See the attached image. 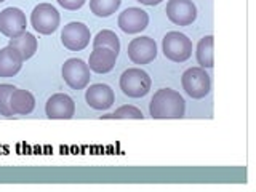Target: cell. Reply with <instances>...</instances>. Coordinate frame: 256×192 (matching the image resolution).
Segmentation results:
<instances>
[{
    "instance_id": "obj_1",
    "label": "cell",
    "mask_w": 256,
    "mask_h": 192,
    "mask_svg": "<svg viewBox=\"0 0 256 192\" xmlns=\"http://www.w3.org/2000/svg\"><path fill=\"white\" fill-rule=\"evenodd\" d=\"M186 112V101L172 88L158 90L149 102V114L152 118H182Z\"/></svg>"
},
{
    "instance_id": "obj_2",
    "label": "cell",
    "mask_w": 256,
    "mask_h": 192,
    "mask_svg": "<svg viewBox=\"0 0 256 192\" xmlns=\"http://www.w3.org/2000/svg\"><path fill=\"white\" fill-rule=\"evenodd\" d=\"M152 86V80L148 72L140 68L126 69L120 76V90L130 98H142L146 96Z\"/></svg>"
},
{
    "instance_id": "obj_3",
    "label": "cell",
    "mask_w": 256,
    "mask_h": 192,
    "mask_svg": "<svg viewBox=\"0 0 256 192\" xmlns=\"http://www.w3.org/2000/svg\"><path fill=\"white\" fill-rule=\"evenodd\" d=\"M162 50L166 60L173 62H184L192 54V42L181 32H168L162 40Z\"/></svg>"
},
{
    "instance_id": "obj_4",
    "label": "cell",
    "mask_w": 256,
    "mask_h": 192,
    "mask_svg": "<svg viewBox=\"0 0 256 192\" xmlns=\"http://www.w3.org/2000/svg\"><path fill=\"white\" fill-rule=\"evenodd\" d=\"M181 84L190 98L202 100L212 90V80L204 68H190L182 74Z\"/></svg>"
},
{
    "instance_id": "obj_5",
    "label": "cell",
    "mask_w": 256,
    "mask_h": 192,
    "mask_svg": "<svg viewBox=\"0 0 256 192\" xmlns=\"http://www.w3.org/2000/svg\"><path fill=\"white\" fill-rule=\"evenodd\" d=\"M60 13L50 4H40L37 5L30 14V24L38 34L50 36L60 28Z\"/></svg>"
},
{
    "instance_id": "obj_6",
    "label": "cell",
    "mask_w": 256,
    "mask_h": 192,
    "mask_svg": "<svg viewBox=\"0 0 256 192\" xmlns=\"http://www.w3.org/2000/svg\"><path fill=\"white\" fill-rule=\"evenodd\" d=\"M62 78L72 90H84V88L90 84V68L85 61L70 58L64 62L62 66Z\"/></svg>"
},
{
    "instance_id": "obj_7",
    "label": "cell",
    "mask_w": 256,
    "mask_h": 192,
    "mask_svg": "<svg viewBox=\"0 0 256 192\" xmlns=\"http://www.w3.org/2000/svg\"><path fill=\"white\" fill-rule=\"evenodd\" d=\"M90 29L84 22H69L61 32V42L70 52H82L90 44Z\"/></svg>"
},
{
    "instance_id": "obj_8",
    "label": "cell",
    "mask_w": 256,
    "mask_h": 192,
    "mask_svg": "<svg viewBox=\"0 0 256 192\" xmlns=\"http://www.w3.org/2000/svg\"><path fill=\"white\" fill-rule=\"evenodd\" d=\"M165 12L168 20L176 26H189L197 18V8L192 0H170Z\"/></svg>"
},
{
    "instance_id": "obj_9",
    "label": "cell",
    "mask_w": 256,
    "mask_h": 192,
    "mask_svg": "<svg viewBox=\"0 0 256 192\" xmlns=\"http://www.w3.org/2000/svg\"><path fill=\"white\" fill-rule=\"evenodd\" d=\"M28 21H26V14H24L20 8H5V10L0 12V32L8 37L13 38L16 36L22 34L26 30Z\"/></svg>"
},
{
    "instance_id": "obj_10",
    "label": "cell",
    "mask_w": 256,
    "mask_h": 192,
    "mask_svg": "<svg viewBox=\"0 0 256 192\" xmlns=\"http://www.w3.org/2000/svg\"><path fill=\"white\" fill-rule=\"evenodd\" d=\"M157 56V44L150 37H138L128 44V58L134 64H149Z\"/></svg>"
},
{
    "instance_id": "obj_11",
    "label": "cell",
    "mask_w": 256,
    "mask_h": 192,
    "mask_svg": "<svg viewBox=\"0 0 256 192\" xmlns=\"http://www.w3.org/2000/svg\"><path fill=\"white\" fill-rule=\"evenodd\" d=\"M45 114L53 120H69L76 114V104L66 93H56L46 101Z\"/></svg>"
},
{
    "instance_id": "obj_12",
    "label": "cell",
    "mask_w": 256,
    "mask_h": 192,
    "mask_svg": "<svg viewBox=\"0 0 256 192\" xmlns=\"http://www.w3.org/2000/svg\"><path fill=\"white\" fill-rule=\"evenodd\" d=\"M149 24V14L141 8H126L118 16V28L126 34H138L144 30Z\"/></svg>"
},
{
    "instance_id": "obj_13",
    "label": "cell",
    "mask_w": 256,
    "mask_h": 192,
    "mask_svg": "<svg viewBox=\"0 0 256 192\" xmlns=\"http://www.w3.org/2000/svg\"><path fill=\"white\" fill-rule=\"evenodd\" d=\"M85 101L90 108H93L96 110H104V109H109L112 104H114L116 94L109 85L94 84L86 90Z\"/></svg>"
},
{
    "instance_id": "obj_14",
    "label": "cell",
    "mask_w": 256,
    "mask_h": 192,
    "mask_svg": "<svg viewBox=\"0 0 256 192\" xmlns=\"http://www.w3.org/2000/svg\"><path fill=\"white\" fill-rule=\"evenodd\" d=\"M118 53L110 50L106 46H98L94 48L90 54V61H88V68L90 70L96 72V74H108L116 68Z\"/></svg>"
},
{
    "instance_id": "obj_15",
    "label": "cell",
    "mask_w": 256,
    "mask_h": 192,
    "mask_svg": "<svg viewBox=\"0 0 256 192\" xmlns=\"http://www.w3.org/2000/svg\"><path fill=\"white\" fill-rule=\"evenodd\" d=\"M22 56L13 46H5L0 50V77L8 78L14 77L21 70L22 66Z\"/></svg>"
},
{
    "instance_id": "obj_16",
    "label": "cell",
    "mask_w": 256,
    "mask_h": 192,
    "mask_svg": "<svg viewBox=\"0 0 256 192\" xmlns=\"http://www.w3.org/2000/svg\"><path fill=\"white\" fill-rule=\"evenodd\" d=\"M36 108V98L28 90L14 88L10 94V109L14 116H28Z\"/></svg>"
},
{
    "instance_id": "obj_17",
    "label": "cell",
    "mask_w": 256,
    "mask_h": 192,
    "mask_svg": "<svg viewBox=\"0 0 256 192\" xmlns=\"http://www.w3.org/2000/svg\"><path fill=\"white\" fill-rule=\"evenodd\" d=\"M8 45L16 48V50L20 52V54L22 56V60L32 58L37 52V38L32 36L30 32H26V30H24L22 34L10 38V44Z\"/></svg>"
},
{
    "instance_id": "obj_18",
    "label": "cell",
    "mask_w": 256,
    "mask_h": 192,
    "mask_svg": "<svg viewBox=\"0 0 256 192\" xmlns=\"http://www.w3.org/2000/svg\"><path fill=\"white\" fill-rule=\"evenodd\" d=\"M213 45H214V37L213 36H205L204 38H200V42L197 44V62L200 64V68H213L214 66V53H213Z\"/></svg>"
},
{
    "instance_id": "obj_19",
    "label": "cell",
    "mask_w": 256,
    "mask_h": 192,
    "mask_svg": "<svg viewBox=\"0 0 256 192\" xmlns=\"http://www.w3.org/2000/svg\"><path fill=\"white\" fill-rule=\"evenodd\" d=\"M120 4L122 0H90V10L100 18H108L118 10Z\"/></svg>"
},
{
    "instance_id": "obj_20",
    "label": "cell",
    "mask_w": 256,
    "mask_h": 192,
    "mask_svg": "<svg viewBox=\"0 0 256 192\" xmlns=\"http://www.w3.org/2000/svg\"><path fill=\"white\" fill-rule=\"evenodd\" d=\"M93 46L94 48L106 46V48H110V50L118 53L120 52V40L116 36V32L104 29V30H100L98 34H96V37L93 38Z\"/></svg>"
},
{
    "instance_id": "obj_21",
    "label": "cell",
    "mask_w": 256,
    "mask_h": 192,
    "mask_svg": "<svg viewBox=\"0 0 256 192\" xmlns=\"http://www.w3.org/2000/svg\"><path fill=\"white\" fill-rule=\"evenodd\" d=\"M14 86L4 84L0 85V116L4 117H13L14 114L10 109V94L13 93Z\"/></svg>"
},
{
    "instance_id": "obj_22",
    "label": "cell",
    "mask_w": 256,
    "mask_h": 192,
    "mask_svg": "<svg viewBox=\"0 0 256 192\" xmlns=\"http://www.w3.org/2000/svg\"><path fill=\"white\" fill-rule=\"evenodd\" d=\"M101 118H140L142 120L144 116H142V112L138 109V108H134V106H122V108H118L114 114H109V116H102Z\"/></svg>"
},
{
    "instance_id": "obj_23",
    "label": "cell",
    "mask_w": 256,
    "mask_h": 192,
    "mask_svg": "<svg viewBox=\"0 0 256 192\" xmlns=\"http://www.w3.org/2000/svg\"><path fill=\"white\" fill-rule=\"evenodd\" d=\"M86 0H58V4L66 10H78L85 5Z\"/></svg>"
},
{
    "instance_id": "obj_24",
    "label": "cell",
    "mask_w": 256,
    "mask_h": 192,
    "mask_svg": "<svg viewBox=\"0 0 256 192\" xmlns=\"http://www.w3.org/2000/svg\"><path fill=\"white\" fill-rule=\"evenodd\" d=\"M136 2H140L142 5H149V6H154V5H158L162 0H136Z\"/></svg>"
},
{
    "instance_id": "obj_25",
    "label": "cell",
    "mask_w": 256,
    "mask_h": 192,
    "mask_svg": "<svg viewBox=\"0 0 256 192\" xmlns=\"http://www.w3.org/2000/svg\"><path fill=\"white\" fill-rule=\"evenodd\" d=\"M2 2H5V0H0V4H2Z\"/></svg>"
}]
</instances>
